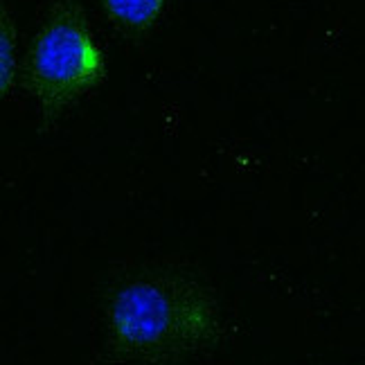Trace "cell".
<instances>
[{
  "label": "cell",
  "instance_id": "6da1fadb",
  "mask_svg": "<svg viewBox=\"0 0 365 365\" xmlns=\"http://www.w3.org/2000/svg\"><path fill=\"white\" fill-rule=\"evenodd\" d=\"M110 339L124 356L160 363L194 352L219 329L215 300L180 277H143L110 304Z\"/></svg>",
  "mask_w": 365,
  "mask_h": 365
},
{
  "label": "cell",
  "instance_id": "7a4b0ae2",
  "mask_svg": "<svg viewBox=\"0 0 365 365\" xmlns=\"http://www.w3.org/2000/svg\"><path fill=\"white\" fill-rule=\"evenodd\" d=\"M106 63L83 11L57 3L34 36L27 88L46 118H57L104 79Z\"/></svg>",
  "mask_w": 365,
  "mask_h": 365
},
{
  "label": "cell",
  "instance_id": "3957f363",
  "mask_svg": "<svg viewBox=\"0 0 365 365\" xmlns=\"http://www.w3.org/2000/svg\"><path fill=\"white\" fill-rule=\"evenodd\" d=\"M165 5V0H104L106 11L118 23L143 30L158 19V14Z\"/></svg>",
  "mask_w": 365,
  "mask_h": 365
},
{
  "label": "cell",
  "instance_id": "277c9868",
  "mask_svg": "<svg viewBox=\"0 0 365 365\" xmlns=\"http://www.w3.org/2000/svg\"><path fill=\"white\" fill-rule=\"evenodd\" d=\"M16 73V30L5 0H0V102L9 93Z\"/></svg>",
  "mask_w": 365,
  "mask_h": 365
}]
</instances>
